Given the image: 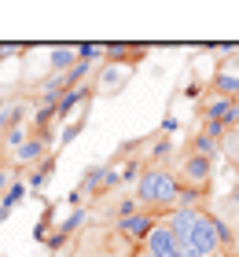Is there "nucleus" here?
<instances>
[{
    "label": "nucleus",
    "mask_w": 239,
    "mask_h": 257,
    "mask_svg": "<svg viewBox=\"0 0 239 257\" xmlns=\"http://www.w3.org/2000/svg\"><path fill=\"white\" fill-rule=\"evenodd\" d=\"M181 257H202L199 250H181Z\"/></svg>",
    "instance_id": "b1692460"
},
{
    "label": "nucleus",
    "mask_w": 239,
    "mask_h": 257,
    "mask_svg": "<svg viewBox=\"0 0 239 257\" xmlns=\"http://www.w3.org/2000/svg\"><path fill=\"white\" fill-rule=\"evenodd\" d=\"M136 202L140 209H151L158 217H170L181 202V177L166 166H147L136 177Z\"/></svg>",
    "instance_id": "f257e3e1"
},
{
    "label": "nucleus",
    "mask_w": 239,
    "mask_h": 257,
    "mask_svg": "<svg viewBox=\"0 0 239 257\" xmlns=\"http://www.w3.org/2000/svg\"><path fill=\"white\" fill-rule=\"evenodd\" d=\"M202 121H217V125H224V128H235L239 125V99H232V96H221V92H206L202 96Z\"/></svg>",
    "instance_id": "7ed1b4c3"
},
{
    "label": "nucleus",
    "mask_w": 239,
    "mask_h": 257,
    "mask_svg": "<svg viewBox=\"0 0 239 257\" xmlns=\"http://www.w3.org/2000/svg\"><path fill=\"white\" fill-rule=\"evenodd\" d=\"M44 158H48V136H44V133H33L26 144L15 151V162H19V166H41Z\"/></svg>",
    "instance_id": "6e6552de"
},
{
    "label": "nucleus",
    "mask_w": 239,
    "mask_h": 257,
    "mask_svg": "<svg viewBox=\"0 0 239 257\" xmlns=\"http://www.w3.org/2000/svg\"><path fill=\"white\" fill-rule=\"evenodd\" d=\"M213 92H221V96H232L239 99V55H224L213 70Z\"/></svg>",
    "instance_id": "0eeeda50"
},
{
    "label": "nucleus",
    "mask_w": 239,
    "mask_h": 257,
    "mask_svg": "<svg viewBox=\"0 0 239 257\" xmlns=\"http://www.w3.org/2000/svg\"><path fill=\"white\" fill-rule=\"evenodd\" d=\"M22 195H26V184H22V180H11V188L4 191V198H0V202H4V206H15Z\"/></svg>",
    "instance_id": "f3484780"
},
{
    "label": "nucleus",
    "mask_w": 239,
    "mask_h": 257,
    "mask_svg": "<svg viewBox=\"0 0 239 257\" xmlns=\"http://www.w3.org/2000/svg\"><path fill=\"white\" fill-rule=\"evenodd\" d=\"M103 177H107V166H89V169H85V177H81L77 195L85 198L89 191H100V188H103Z\"/></svg>",
    "instance_id": "f8f14e48"
},
{
    "label": "nucleus",
    "mask_w": 239,
    "mask_h": 257,
    "mask_svg": "<svg viewBox=\"0 0 239 257\" xmlns=\"http://www.w3.org/2000/svg\"><path fill=\"white\" fill-rule=\"evenodd\" d=\"M8 188H11V173L0 166V191H8Z\"/></svg>",
    "instance_id": "4be33fe9"
},
{
    "label": "nucleus",
    "mask_w": 239,
    "mask_h": 257,
    "mask_svg": "<svg viewBox=\"0 0 239 257\" xmlns=\"http://www.w3.org/2000/svg\"><path fill=\"white\" fill-rule=\"evenodd\" d=\"M133 70H136V63L107 59L103 70H100V77H96V96H114V92H122L129 81H133Z\"/></svg>",
    "instance_id": "39448f33"
},
{
    "label": "nucleus",
    "mask_w": 239,
    "mask_h": 257,
    "mask_svg": "<svg viewBox=\"0 0 239 257\" xmlns=\"http://www.w3.org/2000/svg\"><path fill=\"white\" fill-rule=\"evenodd\" d=\"M26 140H30V128H26V125H15L11 133H4V144H8L11 151H19L22 144H26Z\"/></svg>",
    "instance_id": "dca6fc26"
},
{
    "label": "nucleus",
    "mask_w": 239,
    "mask_h": 257,
    "mask_svg": "<svg viewBox=\"0 0 239 257\" xmlns=\"http://www.w3.org/2000/svg\"><path fill=\"white\" fill-rule=\"evenodd\" d=\"M191 155H202V158L217 162V155H221V140H210L206 133H199L195 140H191Z\"/></svg>",
    "instance_id": "9b49d317"
},
{
    "label": "nucleus",
    "mask_w": 239,
    "mask_h": 257,
    "mask_svg": "<svg viewBox=\"0 0 239 257\" xmlns=\"http://www.w3.org/2000/svg\"><path fill=\"white\" fill-rule=\"evenodd\" d=\"M158 220H162L158 213H151V209H140V213L125 217V220H118V235H122L125 242H140V246H143Z\"/></svg>",
    "instance_id": "423d86ee"
},
{
    "label": "nucleus",
    "mask_w": 239,
    "mask_h": 257,
    "mask_svg": "<svg viewBox=\"0 0 239 257\" xmlns=\"http://www.w3.org/2000/svg\"><path fill=\"white\" fill-rule=\"evenodd\" d=\"M8 213H11V206H4V202H0V224L8 220Z\"/></svg>",
    "instance_id": "5701e85b"
},
{
    "label": "nucleus",
    "mask_w": 239,
    "mask_h": 257,
    "mask_svg": "<svg viewBox=\"0 0 239 257\" xmlns=\"http://www.w3.org/2000/svg\"><path fill=\"white\" fill-rule=\"evenodd\" d=\"M81 224H85V209H74V213H70V217L63 220V224H59V239H66L70 231L81 228ZM59 239H55V242H59Z\"/></svg>",
    "instance_id": "2eb2a0df"
},
{
    "label": "nucleus",
    "mask_w": 239,
    "mask_h": 257,
    "mask_svg": "<svg viewBox=\"0 0 239 257\" xmlns=\"http://www.w3.org/2000/svg\"><path fill=\"white\" fill-rule=\"evenodd\" d=\"M221 151H228V155H232V162L239 166V133H232V136H224V140H221Z\"/></svg>",
    "instance_id": "6ab92c4d"
},
{
    "label": "nucleus",
    "mask_w": 239,
    "mask_h": 257,
    "mask_svg": "<svg viewBox=\"0 0 239 257\" xmlns=\"http://www.w3.org/2000/svg\"><path fill=\"white\" fill-rule=\"evenodd\" d=\"M173 155V140H158V144L151 147V162H166Z\"/></svg>",
    "instance_id": "a211bd4d"
},
{
    "label": "nucleus",
    "mask_w": 239,
    "mask_h": 257,
    "mask_svg": "<svg viewBox=\"0 0 239 257\" xmlns=\"http://www.w3.org/2000/svg\"><path fill=\"white\" fill-rule=\"evenodd\" d=\"M210 180H213V162L202 158V155H184L181 162V188H195V191H210Z\"/></svg>",
    "instance_id": "20e7f679"
},
{
    "label": "nucleus",
    "mask_w": 239,
    "mask_h": 257,
    "mask_svg": "<svg viewBox=\"0 0 239 257\" xmlns=\"http://www.w3.org/2000/svg\"><path fill=\"white\" fill-rule=\"evenodd\" d=\"M15 125H22V103H8V107H0V133H11Z\"/></svg>",
    "instance_id": "4468645a"
},
{
    "label": "nucleus",
    "mask_w": 239,
    "mask_h": 257,
    "mask_svg": "<svg viewBox=\"0 0 239 257\" xmlns=\"http://www.w3.org/2000/svg\"><path fill=\"white\" fill-rule=\"evenodd\" d=\"M77 44H59V48H52V74H66V70H74L77 66Z\"/></svg>",
    "instance_id": "9d476101"
},
{
    "label": "nucleus",
    "mask_w": 239,
    "mask_h": 257,
    "mask_svg": "<svg viewBox=\"0 0 239 257\" xmlns=\"http://www.w3.org/2000/svg\"><path fill=\"white\" fill-rule=\"evenodd\" d=\"M133 213H140V202H136V198H122V206H118V220H125Z\"/></svg>",
    "instance_id": "412c9836"
},
{
    "label": "nucleus",
    "mask_w": 239,
    "mask_h": 257,
    "mask_svg": "<svg viewBox=\"0 0 239 257\" xmlns=\"http://www.w3.org/2000/svg\"><path fill=\"white\" fill-rule=\"evenodd\" d=\"M224 242H232V231L221 224L213 213H195V228H191V250H199L202 257H217Z\"/></svg>",
    "instance_id": "f03ea898"
},
{
    "label": "nucleus",
    "mask_w": 239,
    "mask_h": 257,
    "mask_svg": "<svg viewBox=\"0 0 239 257\" xmlns=\"http://www.w3.org/2000/svg\"><path fill=\"white\" fill-rule=\"evenodd\" d=\"M92 96H96V88H92V85H77V88L63 92V96H59V103H55V118H59V121H66L70 114H74V107H81V103L92 99Z\"/></svg>",
    "instance_id": "1a4fd4ad"
},
{
    "label": "nucleus",
    "mask_w": 239,
    "mask_h": 257,
    "mask_svg": "<svg viewBox=\"0 0 239 257\" xmlns=\"http://www.w3.org/2000/svg\"><path fill=\"white\" fill-rule=\"evenodd\" d=\"M85 128V118H77V121H70L66 128H63V136H59V144H70V140H77V133Z\"/></svg>",
    "instance_id": "aec40b11"
},
{
    "label": "nucleus",
    "mask_w": 239,
    "mask_h": 257,
    "mask_svg": "<svg viewBox=\"0 0 239 257\" xmlns=\"http://www.w3.org/2000/svg\"><path fill=\"white\" fill-rule=\"evenodd\" d=\"M52 166H55V158H52V155H48V158L41 162V166H33V173H30V184H26V188L41 191L44 184H48V177H52Z\"/></svg>",
    "instance_id": "ddd939ff"
},
{
    "label": "nucleus",
    "mask_w": 239,
    "mask_h": 257,
    "mask_svg": "<svg viewBox=\"0 0 239 257\" xmlns=\"http://www.w3.org/2000/svg\"><path fill=\"white\" fill-rule=\"evenodd\" d=\"M232 202H239V188H235V191H232Z\"/></svg>",
    "instance_id": "393cba45"
}]
</instances>
